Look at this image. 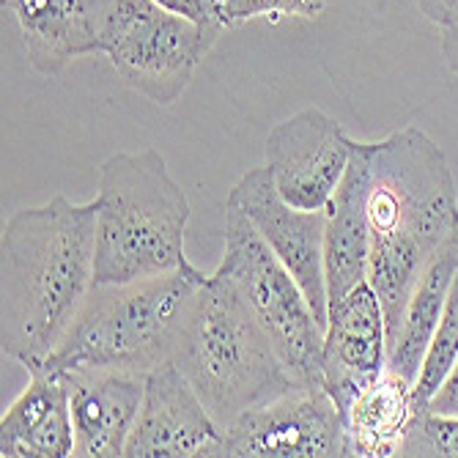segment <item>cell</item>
I'll return each instance as SVG.
<instances>
[{"label":"cell","instance_id":"6da1fadb","mask_svg":"<svg viewBox=\"0 0 458 458\" xmlns=\"http://www.w3.org/2000/svg\"><path fill=\"white\" fill-rule=\"evenodd\" d=\"M354 154L365 171L368 283L382 300L390 352L426 264L458 228V190L445 151L418 127L379 143L354 140Z\"/></svg>","mask_w":458,"mask_h":458},{"label":"cell","instance_id":"7a4b0ae2","mask_svg":"<svg viewBox=\"0 0 458 458\" xmlns=\"http://www.w3.org/2000/svg\"><path fill=\"white\" fill-rule=\"evenodd\" d=\"M4 308L0 346L20 365H45L94 288L97 198L64 195L14 212L0 236Z\"/></svg>","mask_w":458,"mask_h":458},{"label":"cell","instance_id":"3957f363","mask_svg":"<svg viewBox=\"0 0 458 458\" xmlns=\"http://www.w3.org/2000/svg\"><path fill=\"white\" fill-rule=\"evenodd\" d=\"M190 200L157 148L113 154L99 165L94 283H132L190 269Z\"/></svg>","mask_w":458,"mask_h":458},{"label":"cell","instance_id":"277c9868","mask_svg":"<svg viewBox=\"0 0 458 458\" xmlns=\"http://www.w3.org/2000/svg\"><path fill=\"white\" fill-rule=\"evenodd\" d=\"M174 362L223 428L302 387L233 283L217 272L198 291Z\"/></svg>","mask_w":458,"mask_h":458},{"label":"cell","instance_id":"5b68a950","mask_svg":"<svg viewBox=\"0 0 458 458\" xmlns=\"http://www.w3.org/2000/svg\"><path fill=\"white\" fill-rule=\"evenodd\" d=\"M206 280L209 275L192 264L190 269L132 283H94L45 365L55 370L121 368L151 373L162 362H174Z\"/></svg>","mask_w":458,"mask_h":458},{"label":"cell","instance_id":"8992f818","mask_svg":"<svg viewBox=\"0 0 458 458\" xmlns=\"http://www.w3.org/2000/svg\"><path fill=\"white\" fill-rule=\"evenodd\" d=\"M220 25H198L154 0H99L97 41L123 86L157 105H174L192 82Z\"/></svg>","mask_w":458,"mask_h":458},{"label":"cell","instance_id":"52a82bcc","mask_svg":"<svg viewBox=\"0 0 458 458\" xmlns=\"http://www.w3.org/2000/svg\"><path fill=\"white\" fill-rule=\"evenodd\" d=\"M217 275L233 283L294 379L302 387H324V327L297 280L233 203H225V253Z\"/></svg>","mask_w":458,"mask_h":458},{"label":"cell","instance_id":"ba28073f","mask_svg":"<svg viewBox=\"0 0 458 458\" xmlns=\"http://www.w3.org/2000/svg\"><path fill=\"white\" fill-rule=\"evenodd\" d=\"M215 455L344 458L349 455L346 420L324 387H294L225 426Z\"/></svg>","mask_w":458,"mask_h":458},{"label":"cell","instance_id":"9c48e42d","mask_svg":"<svg viewBox=\"0 0 458 458\" xmlns=\"http://www.w3.org/2000/svg\"><path fill=\"white\" fill-rule=\"evenodd\" d=\"M352 146L341 123L316 107L280 121L267 138V168L280 198L294 209L324 212L349 171Z\"/></svg>","mask_w":458,"mask_h":458},{"label":"cell","instance_id":"30bf717a","mask_svg":"<svg viewBox=\"0 0 458 458\" xmlns=\"http://www.w3.org/2000/svg\"><path fill=\"white\" fill-rule=\"evenodd\" d=\"M225 203H233L256 225L264 242L272 247V253L283 261V267L302 288L318 324L327 327V313H329L327 280H324L327 209L305 212L285 203L272 182L269 168L247 171L233 184Z\"/></svg>","mask_w":458,"mask_h":458},{"label":"cell","instance_id":"8fae6325","mask_svg":"<svg viewBox=\"0 0 458 458\" xmlns=\"http://www.w3.org/2000/svg\"><path fill=\"white\" fill-rule=\"evenodd\" d=\"M321 368L324 390L346 420L354 398L387 368V321L370 283H360L344 300L329 305Z\"/></svg>","mask_w":458,"mask_h":458},{"label":"cell","instance_id":"7c38bea8","mask_svg":"<svg viewBox=\"0 0 458 458\" xmlns=\"http://www.w3.org/2000/svg\"><path fill=\"white\" fill-rule=\"evenodd\" d=\"M223 426L212 418L176 362H162L146 379L138 423L130 434L127 458H190L215 455Z\"/></svg>","mask_w":458,"mask_h":458},{"label":"cell","instance_id":"4fadbf2b","mask_svg":"<svg viewBox=\"0 0 458 458\" xmlns=\"http://www.w3.org/2000/svg\"><path fill=\"white\" fill-rule=\"evenodd\" d=\"M66 373L77 458H118L146 395L148 373L121 368H72Z\"/></svg>","mask_w":458,"mask_h":458},{"label":"cell","instance_id":"5bb4252c","mask_svg":"<svg viewBox=\"0 0 458 458\" xmlns=\"http://www.w3.org/2000/svg\"><path fill=\"white\" fill-rule=\"evenodd\" d=\"M74 426L66 373L30 368V385L0 418V458H69Z\"/></svg>","mask_w":458,"mask_h":458},{"label":"cell","instance_id":"9a60e30c","mask_svg":"<svg viewBox=\"0 0 458 458\" xmlns=\"http://www.w3.org/2000/svg\"><path fill=\"white\" fill-rule=\"evenodd\" d=\"M4 9L17 20L38 74H61L72 61L99 53V0H4Z\"/></svg>","mask_w":458,"mask_h":458},{"label":"cell","instance_id":"2e32d148","mask_svg":"<svg viewBox=\"0 0 458 458\" xmlns=\"http://www.w3.org/2000/svg\"><path fill=\"white\" fill-rule=\"evenodd\" d=\"M370 231L365 215V171L352 146L349 171L327 206L324 280L329 305L344 300L360 283H368Z\"/></svg>","mask_w":458,"mask_h":458},{"label":"cell","instance_id":"e0dca14e","mask_svg":"<svg viewBox=\"0 0 458 458\" xmlns=\"http://www.w3.org/2000/svg\"><path fill=\"white\" fill-rule=\"evenodd\" d=\"M455 269H458V228L453 236H447L439 244V250L426 264L418 285H414L411 297H409V305L403 310L398 338L387 352V368L401 373V377L409 379L411 385L420 377L426 352H428L434 332L442 321Z\"/></svg>","mask_w":458,"mask_h":458},{"label":"cell","instance_id":"ac0fdd59","mask_svg":"<svg viewBox=\"0 0 458 458\" xmlns=\"http://www.w3.org/2000/svg\"><path fill=\"white\" fill-rule=\"evenodd\" d=\"M418 411L414 385L401 373L385 368L346 411L349 455L360 458H390L401 455L403 439Z\"/></svg>","mask_w":458,"mask_h":458},{"label":"cell","instance_id":"d6986e66","mask_svg":"<svg viewBox=\"0 0 458 458\" xmlns=\"http://www.w3.org/2000/svg\"><path fill=\"white\" fill-rule=\"evenodd\" d=\"M458 360V269L450 285V297L442 313V321L431 338V346L426 352L420 377L414 382V401L418 406H426L428 398L439 390V385L445 382V377L453 370Z\"/></svg>","mask_w":458,"mask_h":458},{"label":"cell","instance_id":"ffe728a7","mask_svg":"<svg viewBox=\"0 0 458 458\" xmlns=\"http://www.w3.org/2000/svg\"><path fill=\"white\" fill-rule=\"evenodd\" d=\"M401 455L458 458V418L455 414H434L418 406L409 434L403 439Z\"/></svg>","mask_w":458,"mask_h":458},{"label":"cell","instance_id":"44dd1931","mask_svg":"<svg viewBox=\"0 0 458 458\" xmlns=\"http://www.w3.org/2000/svg\"><path fill=\"white\" fill-rule=\"evenodd\" d=\"M327 6V0H225L217 12V20L223 28L242 25L247 20H283V17H302V20H318Z\"/></svg>","mask_w":458,"mask_h":458},{"label":"cell","instance_id":"7402d4cb","mask_svg":"<svg viewBox=\"0 0 458 458\" xmlns=\"http://www.w3.org/2000/svg\"><path fill=\"white\" fill-rule=\"evenodd\" d=\"M434 414H455L458 418V360L453 365V370L445 377V382L439 385V390L428 398V403L423 406Z\"/></svg>","mask_w":458,"mask_h":458},{"label":"cell","instance_id":"603a6c76","mask_svg":"<svg viewBox=\"0 0 458 458\" xmlns=\"http://www.w3.org/2000/svg\"><path fill=\"white\" fill-rule=\"evenodd\" d=\"M154 4H159L162 9H168L174 14H182L198 25H220L217 14L212 12V6L206 4V0H154Z\"/></svg>","mask_w":458,"mask_h":458},{"label":"cell","instance_id":"cb8c5ba5","mask_svg":"<svg viewBox=\"0 0 458 458\" xmlns=\"http://www.w3.org/2000/svg\"><path fill=\"white\" fill-rule=\"evenodd\" d=\"M414 4H418V9L431 22H437L439 28H445L453 20H458V0H414Z\"/></svg>","mask_w":458,"mask_h":458},{"label":"cell","instance_id":"d4e9b609","mask_svg":"<svg viewBox=\"0 0 458 458\" xmlns=\"http://www.w3.org/2000/svg\"><path fill=\"white\" fill-rule=\"evenodd\" d=\"M442 58L447 69L458 77V20L442 28Z\"/></svg>","mask_w":458,"mask_h":458},{"label":"cell","instance_id":"484cf974","mask_svg":"<svg viewBox=\"0 0 458 458\" xmlns=\"http://www.w3.org/2000/svg\"><path fill=\"white\" fill-rule=\"evenodd\" d=\"M206 4H209V6H212V12L217 14V12H220V6L225 4V0H206Z\"/></svg>","mask_w":458,"mask_h":458}]
</instances>
